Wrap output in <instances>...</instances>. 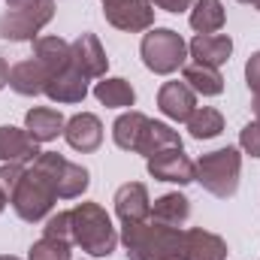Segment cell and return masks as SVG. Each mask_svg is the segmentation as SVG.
I'll list each match as a JSON object with an SVG mask.
<instances>
[{
	"label": "cell",
	"mask_w": 260,
	"mask_h": 260,
	"mask_svg": "<svg viewBox=\"0 0 260 260\" xmlns=\"http://www.w3.org/2000/svg\"><path fill=\"white\" fill-rule=\"evenodd\" d=\"M157 106L173 121H188L197 109V94L185 82H167L157 91Z\"/></svg>",
	"instance_id": "obj_15"
},
{
	"label": "cell",
	"mask_w": 260,
	"mask_h": 260,
	"mask_svg": "<svg viewBox=\"0 0 260 260\" xmlns=\"http://www.w3.org/2000/svg\"><path fill=\"white\" fill-rule=\"evenodd\" d=\"M40 0H6V9H27V6H37Z\"/></svg>",
	"instance_id": "obj_34"
},
{
	"label": "cell",
	"mask_w": 260,
	"mask_h": 260,
	"mask_svg": "<svg viewBox=\"0 0 260 260\" xmlns=\"http://www.w3.org/2000/svg\"><path fill=\"white\" fill-rule=\"evenodd\" d=\"M245 82H248V88L254 94H260V52H254L248 58V64H245Z\"/></svg>",
	"instance_id": "obj_32"
},
{
	"label": "cell",
	"mask_w": 260,
	"mask_h": 260,
	"mask_svg": "<svg viewBox=\"0 0 260 260\" xmlns=\"http://www.w3.org/2000/svg\"><path fill=\"white\" fill-rule=\"evenodd\" d=\"M254 9H257V12H260V0H254Z\"/></svg>",
	"instance_id": "obj_39"
},
{
	"label": "cell",
	"mask_w": 260,
	"mask_h": 260,
	"mask_svg": "<svg viewBox=\"0 0 260 260\" xmlns=\"http://www.w3.org/2000/svg\"><path fill=\"white\" fill-rule=\"evenodd\" d=\"M142 64L157 76H170L188 61V43L173 27H151L139 43Z\"/></svg>",
	"instance_id": "obj_5"
},
{
	"label": "cell",
	"mask_w": 260,
	"mask_h": 260,
	"mask_svg": "<svg viewBox=\"0 0 260 260\" xmlns=\"http://www.w3.org/2000/svg\"><path fill=\"white\" fill-rule=\"evenodd\" d=\"M227 21L221 0H194L191 6V27L197 34H218Z\"/></svg>",
	"instance_id": "obj_25"
},
{
	"label": "cell",
	"mask_w": 260,
	"mask_h": 260,
	"mask_svg": "<svg viewBox=\"0 0 260 260\" xmlns=\"http://www.w3.org/2000/svg\"><path fill=\"white\" fill-rule=\"evenodd\" d=\"M194 139H215L224 130V115L215 106H197L194 115L185 121Z\"/></svg>",
	"instance_id": "obj_27"
},
{
	"label": "cell",
	"mask_w": 260,
	"mask_h": 260,
	"mask_svg": "<svg viewBox=\"0 0 260 260\" xmlns=\"http://www.w3.org/2000/svg\"><path fill=\"white\" fill-rule=\"evenodd\" d=\"M151 6L167 9V12H185V9L194 6V0H151Z\"/></svg>",
	"instance_id": "obj_33"
},
{
	"label": "cell",
	"mask_w": 260,
	"mask_h": 260,
	"mask_svg": "<svg viewBox=\"0 0 260 260\" xmlns=\"http://www.w3.org/2000/svg\"><path fill=\"white\" fill-rule=\"evenodd\" d=\"M148 176L157 182H173V185H191L197 182V164L182 148H167L148 157Z\"/></svg>",
	"instance_id": "obj_9"
},
{
	"label": "cell",
	"mask_w": 260,
	"mask_h": 260,
	"mask_svg": "<svg viewBox=\"0 0 260 260\" xmlns=\"http://www.w3.org/2000/svg\"><path fill=\"white\" fill-rule=\"evenodd\" d=\"M182 82L203 97H218L224 91V76L218 73V67H206V64H185L182 67Z\"/></svg>",
	"instance_id": "obj_22"
},
{
	"label": "cell",
	"mask_w": 260,
	"mask_h": 260,
	"mask_svg": "<svg viewBox=\"0 0 260 260\" xmlns=\"http://www.w3.org/2000/svg\"><path fill=\"white\" fill-rule=\"evenodd\" d=\"M52 73L40 64L37 58H27V61H18L15 67H9V88L21 97H37V94H46V85H49Z\"/></svg>",
	"instance_id": "obj_14"
},
{
	"label": "cell",
	"mask_w": 260,
	"mask_h": 260,
	"mask_svg": "<svg viewBox=\"0 0 260 260\" xmlns=\"http://www.w3.org/2000/svg\"><path fill=\"white\" fill-rule=\"evenodd\" d=\"M9 85V64L0 58V88H6Z\"/></svg>",
	"instance_id": "obj_35"
},
{
	"label": "cell",
	"mask_w": 260,
	"mask_h": 260,
	"mask_svg": "<svg viewBox=\"0 0 260 260\" xmlns=\"http://www.w3.org/2000/svg\"><path fill=\"white\" fill-rule=\"evenodd\" d=\"M194 164H197V182L209 194L221 197V200L236 194L239 173H242V154H239V148H230L227 145V148L209 151V154H203Z\"/></svg>",
	"instance_id": "obj_3"
},
{
	"label": "cell",
	"mask_w": 260,
	"mask_h": 260,
	"mask_svg": "<svg viewBox=\"0 0 260 260\" xmlns=\"http://www.w3.org/2000/svg\"><path fill=\"white\" fill-rule=\"evenodd\" d=\"M6 203H9V197H6V194H3V191H0V212L6 209Z\"/></svg>",
	"instance_id": "obj_37"
},
{
	"label": "cell",
	"mask_w": 260,
	"mask_h": 260,
	"mask_svg": "<svg viewBox=\"0 0 260 260\" xmlns=\"http://www.w3.org/2000/svg\"><path fill=\"white\" fill-rule=\"evenodd\" d=\"M43 236L73 242V215H70V212H58V215H52V218L46 221V227H43Z\"/></svg>",
	"instance_id": "obj_29"
},
{
	"label": "cell",
	"mask_w": 260,
	"mask_h": 260,
	"mask_svg": "<svg viewBox=\"0 0 260 260\" xmlns=\"http://www.w3.org/2000/svg\"><path fill=\"white\" fill-rule=\"evenodd\" d=\"M239 148L251 157H260V118L248 121L245 127L239 130Z\"/></svg>",
	"instance_id": "obj_30"
},
{
	"label": "cell",
	"mask_w": 260,
	"mask_h": 260,
	"mask_svg": "<svg viewBox=\"0 0 260 260\" xmlns=\"http://www.w3.org/2000/svg\"><path fill=\"white\" fill-rule=\"evenodd\" d=\"M12 209H15V215L21 218V221H27V224H34V221H43L52 209H55V203H58V191H55V185H52V179L46 176V173H40L34 164L24 170V176H21V182H18V188H15V194H12Z\"/></svg>",
	"instance_id": "obj_4"
},
{
	"label": "cell",
	"mask_w": 260,
	"mask_h": 260,
	"mask_svg": "<svg viewBox=\"0 0 260 260\" xmlns=\"http://www.w3.org/2000/svg\"><path fill=\"white\" fill-rule=\"evenodd\" d=\"M64 115L52 106H34L27 115H24V130L37 139V142H52L64 133Z\"/></svg>",
	"instance_id": "obj_19"
},
{
	"label": "cell",
	"mask_w": 260,
	"mask_h": 260,
	"mask_svg": "<svg viewBox=\"0 0 260 260\" xmlns=\"http://www.w3.org/2000/svg\"><path fill=\"white\" fill-rule=\"evenodd\" d=\"M0 260H21V257H12V254H0Z\"/></svg>",
	"instance_id": "obj_38"
},
{
	"label": "cell",
	"mask_w": 260,
	"mask_h": 260,
	"mask_svg": "<svg viewBox=\"0 0 260 260\" xmlns=\"http://www.w3.org/2000/svg\"><path fill=\"white\" fill-rule=\"evenodd\" d=\"M34 58L46 67L52 76L55 73H64L73 67V52H70V43L61 37H37L34 40Z\"/></svg>",
	"instance_id": "obj_18"
},
{
	"label": "cell",
	"mask_w": 260,
	"mask_h": 260,
	"mask_svg": "<svg viewBox=\"0 0 260 260\" xmlns=\"http://www.w3.org/2000/svg\"><path fill=\"white\" fill-rule=\"evenodd\" d=\"M167 148H182V136H179V130H173L170 124H164V121H151L148 130H145V136H142L139 154L151 157V154L167 151Z\"/></svg>",
	"instance_id": "obj_26"
},
{
	"label": "cell",
	"mask_w": 260,
	"mask_h": 260,
	"mask_svg": "<svg viewBox=\"0 0 260 260\" xmlns=\"http://www.w3.org/2000/svg\"><path fill=\"white\" fill-rule=\"evenodd\" d=\"M30 164L52 179V185L58 191V200H76V197L85 194L88 185H91L88 170L82 164H73V160L61 157L58 151H40Z\"/></svg>",
	"instance_id": "obj_6"
},
{
	"label": "cell",
	"mask_w": 260,
	"mask_h": 260,
	"mask_svg": "<svg viewBox=\"0 0 260 260\" xmlns=\"http://www.w3.org/2000/svg\"><path fill=\"white\" fill-rule=\"evenodd\" d=\"M55 18V0H40L27 9H6L0 15V37L9 43H34L37 34Z\"/></svg>",
	"instance_id": "obj_7"
},
{
	"label": "cell",
	"mask_w": 260,
	"mask_h": 260,
	"mask_svg": "<svg viewBox=\"0 0 260 260\" xmlns=\"http://www.w3.org/2000/svg\"><path fill=\"white\" fill-rule=\"evenodd\" d=\"M46 97L55 103H82L88 97V79L82 73H76L73 67L64 73H55L46 85Z\"/></svg>",
	"instance_id": "obj_17"
},
{
	"label": "cell",
	"mask_w": 260,
	"mask_h": 260,
	"mask_svg": "<svg viewBox=\"0 0 260 260\" xmlns=\"http://www.w3.org/2000/svg\"><path fill=\"white\" fill-rule=\"evenodd\" d=\"M148 124H151V118L142 115V112H136V109H130V112H124V115H118L115 124H112V139H115V145L124 148V151H139L142 136H145Z\"/></svg>",
	"instance_id": "obj_21"
},
{
	"label": "cell",
	"mask_w": 260,
	"mask_h": 260,
	"mask_svg": "<svg viewBox=\"0 0 260 260\" xmlns=\"http://www.w3.org/2000/svg\"><path fill=\"white\" fill-rule=\"evenodd\" d=\"M115 215L121 218V224H139L151 218V200L148 188L142 182H127L115 191Z\"/></svg>",
	"instance_id": "obj_12"
},
{
	"label": "cell",
	"mask_w": 260,
	"mask_h": 260,
	"mask_svg": "<svg viewBox=\"0 0 260 260\" xmlns=\"http://www.w3.org/2000/svg\"><path fill=\"white\" fill-rule=\"evenodd\" d=\"M94 97L103 103V106H109V109H127L136 103V91H133V85H130L127 79H121V76H112V79H100L97 85H94Z\"/></svg>",
	"instance_id": "obj_24"
},
{
	"label": "cell",
	"mask_w": 260,
	"mask_h": 260,
	"mask_svg": "<svg viewBox=\"0 0 260 260\" xmlns=\"http://www.w3.org/2000/svg\"><path fill=\"white\" fill-rule=\"evenodd\" d=\"M70 215H73V245H79L91 257H109L115 251L118 233L103 206L79 203L76 209H70Z\"/></svg>",
	"instance_id": "obj_2"
},
{
	"label": "cell",
	"mask_w": 260,
	"mask_h": 260,
	"mask_svg": "<svg viewBox=\"0 0 260 260\" xmlns=\"http://www.w3.org/2000/svg\"><path fill=\"white\" fill-rule=\"evenodd\" d=\"M188 55L194 58L197 64L221 67V64H227L230 55H233V40L227 34H197L194 40L188 43Z\"/></svg>",
	"instance_id": "obj_16"
},
{
	"label": "cell",
	"mask_w": 260,
	"mask_h": 260,
	"mask_svg": "<svg viewBox=\"0 0 260 260\" xmlns=\"http://www.w3.org/2000/svg\"><path fill=\"white\" fill-rule=\"evenodd\" d=\"M239 3H251V6H254V0H239Z\"/></svg>",
	"instance_id": "obj_40"
},
{
	"label": "cell",
	"mask_w": 260,
	"mask_h": 260,
	"mask_svg": "<svg viewBox=\"0 0 260 260\" xmlns=\"http://www.w3.org/2000/svg\"><path fill=\"white\" fill-rule=\"evenodd\" d=\"M121 245L130 260H188L185 230L160 224L154 218L139 224H124Z\"/></svg>",
	"instance_id": "obj_1"
},
{
	"label": "cell",
	"mask_w": 260,
	"mask_h": 260,
	"mask_svg": "<svg viewBox=\"0 0 260 260\" xmlns=\"http://www.w3.org/2000/svg\"><path fill=\"white\" fill-rule=\"evenodd\" d=\"M70 52H73V70L82 73L85 79H103L106 76L109 58H106V52L94 34H79L70 43Z\"/></svg>",
	"instance_id": "obj_10"
},
{
	"label": "cell",
	"mask_w": 260,
	"mask_h": 260,
	"mask_svg": "<svg viewBox=\"0 0 260 260\" xmlns=\"http://www.w3.org/2000/svg\"><path fill=\"white\" fill-rule=\"evenodd\" d=\"M37 145L40 142L24 127H12V124L0 127V160L3 164H30L40 154Z\"/></svg>",
	"instance_id": "obj_13"
},
{
	"label": "cell",
	"mask_w": 260,
	"mask_h": 260,
	"mask_svg": "<svg viewBox=\"0 0 260 260\" xmlns=\"http://www.w3.org/2000/svg\"><path fill=\"white\" fill-rule=\"evenodd\" d=\"M103 15L112 27L127 30V34L151 30L154 24L151 0H103Z\"/></svg>",
	"instance_id": "obj_8"
},
{
	"label": "cell",
	"mask_w": 260,
	"mask_h": 260,
	"mask_svg": "<svg viewBox=\"0 0 260 260\" xmlns=\"http://www.w3.org/2000/svg\"><path fill=\"white\" fill-rule=\"evenodd\" d=\"M251 109H254V118H260V94H254V103H251Z\"/></svg>",
	"instance_id": "obj_36"
},
{
	"label": "cell",
	"mask_w": 260,
	"mask_h": 260,
	"mask_svg": "<svg viewBox=\"0 0 260 260\" xmlns=\"http://www.w3.org/2000/svg\"><path fill=\"white\" fill-rule=\"evenodd\" d=\"M151 218L160 221V224H170V227H182L191 218V200L185 194H179V191L157 197L151 203Z\"/></svg>",
	"instance_id": "obj_23"
},
{
	"label": "cell",
	"mask_w": 260,
	"mask_h": 260,
	"mask_svg": "<svg viewBox=\"0 0 260 260\" xmlns=\"http://www.w3.org/2000/svg\"><path fill=\"white\" fill-rule=\"evenodd\" d=\"M185 245H188V260H227V242L203 227L185 230Z\"/></svg>",
	"instance_id": "obj_20"
},
{
	"label": "cell",
	"mask_w": 260,
	"mask_h": 260,
	"mask_svg": "<svg viewBox=\"0 0 260 260\" xmlns=\"http://www.w3.org/2000/svg\"><path fill=\"white\" fill-rule=\"evenodd\" d=\"M64 139L70 142V148H76L82 154H91L103 142V124H100V118L94 112H79V115L67 118Z\"/></svg>",
	"instance_id": "obj_11"
},
{
	"label": "cell",
	"mask_w": 260,
	"mask_h": 260,
	"mask_svg": "<svg viewBox=\"0 0 260 260\" xmlns=\"http://www.w3.org/2000/svg\"><path fill=\"white\" fill-rule=\"evenodd\" d=\"M27 260H73V242L43 236L40 242H34V245H30Z\"/></svg>",
	"instance_id": "obj_28"
},
{
	"label": "cell",
	"mask_w": 260,
	"mask_h": 260,
	"mask_svg": "<svg viewBox=\"0 0 260 260\" xmlns=\"http://www.w3.org/2000/svg\"><path fill=\"white\" fill-rule=\"evenodd\" d=\"M21 176H24V164H3V167H0V191L9 197V200L15 194Z\"/></svg>",
	"instance_id": "obj_31"
}]
</instances>
